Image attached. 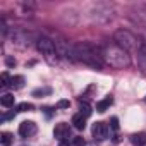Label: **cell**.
Instances as JSON below:
<instances>
[{
  "instance_id": "cell-4",
  "label": "cell",
  "mask_w": 146,
  "mask_h": 146,
  "mask_svg": "<svg viewBox=\"0 0 146 146\" xmlns=\"http://www.w3.org/2000/svg\"><path fill=\"white\" fill-rule=\"evenodd\" d=\"M36 46H38V50L41 52V55H45L46 60L52 62V60L55 58L57 48H55V43H53L50 38H40V40L36 41Z\"/></svg>"
},
{
  "instance_id": "cell-19",
  "label": "cell",
  "mask_w": 146,
  "mask_h": 146,
  "mask_svg": "<svg viewBox=\"0 0 146 146\" xmlns=\"http://www.w3.org/2000/svg\"><path fill=\"white\" fill-rule=\"evenodd\" d=\"M72 144L74 146H86V141L81 137V136H78V137H74V141H72Z\"/></svg>"
},
{
  "instance_id": "cell-7",
  "label": "cell",
  "mask_w": 146,
  "mask_h": 146,
  "mask_svg": "<svg viewBox=\"0 0 146 146\" xmlns=\"http://www.w3.org/2000/svg\"><path fill=\"white\" fill-rule=\"evenodd\" d=\"M53 134H55V137H57V139H60V141L67 139V137H69V134H70V127H69V124H65V122L57 124V125H55V129H53Z\"/></svg>"
},
{
  "instance_id": "cell-11",
  "label": "cell",
  "mask_w": 146,
  "mask_h": 146,
  "mask_svg": "<svg viewBox=\"0 0 146 146\" xmlns=\"http://www.w3.org/2000/svg\"><path fill=\"white\" fill-rule=\"evenodd\" d=\"M131 143H132L134 146H143V144H146V132L132 134V136H131Z\"/></svg>"
},
{
  "instance_id": "cell-5",
  "label": "cell",
  "mask_w": 146,
  "mask_h": 146,
  "mask_svg": "<svg viewBox=\"0 0 146 146\" xmlns=\"http://www.w3.org/2000/svg\"><path fill=\"white\" fill-rule=\"evenodd\" d=\"M91 132H93V137L95 141H103L107 136H108V125L105 122H95L93 127H91Z\"/></svg>"
},
{
  "instance_id": "cell-21",
  "label": "cell",
  "mask_w": 146,
  "mask_h": 146,
  "mask_svg": "<svg viewBox=\"0 0 146 146\" xmlns=\"http://www.w3.org/2000/svg\"><path fill=\"white\" fill-rule=\"evenodd\" d=\"M69 105H70L69 100H60V102H58V107H60V108H67Z\"/></svg>"
},
{
  "instance_id": "cell-16",
  "label": "cell",
  "mask_w": 146,
  "mask_h": 146,
  "mask_svg": "<svg viewBox=\"0 0 146 146\" xmlns=\"http://www.w3.org/2000/svg\"><path fill=\"white\" fill-rule=\"evenodd\" d=\"M29 110H33V105L28 103V102H23V103L17 105V112H29Z\"/></svg>"
},
{
  "instance_id": "cell-23",
  "label": "cell",
  "mask_w": 146,
  "mask_h": 146,
  "mask_svg": "<svg viewBox=\"0 0 146 146\" xmlns=\"http://www.w3.org/2000/svg\"><path fill=\"white\" fill-rule=\"evenodd\" d=\"M144 102H146V98H144Z\"/></svg>"
},
{
  "instance_id": "cell-3",
  "label": "cell",
  "mask_w": 146,
  "mask_h": 146,
  "mask_svg": "<svg viewBox=\"0 0 146 146\" xmlns=\"http://www.w3.org/2000/svg\"><path fill=\"white\" fill-rule=\"evenodd\" d=\"M113 40H115V45H119L120 48H124L125 52H137L141 48V43L139 40L131 33V31H125V29H119L113 33Z\"/></svg>"
},
{
  "instance_id": "cell-9",
  "label": "cell",
  "mask_w": 146,
  "mask_h": 146,
  "mask_svg": "<svg viewBox=\"0 0 146 146\" xmlns=\"http://www.w3.org/2000/svg\"><path fill=\"white\" fill-rule=\"evenodd\" d=\"M113 103V98L112 96H105L102 102H98L96 103V112H100V113H103L105 110H108V107Z\"/></svg>"
},
{
  "instance_id": "cell-6",
  "label": "cell",
  "mask_w": 146,
  "mask_h": 146,
  "mask_svg": "<svg viewBox=\"0 0 146 146\" xmlns=\"http://www.w3.org/2000/svg\"><path fill=\"white\" fill-rule=\"evenodd\" d=\"M36 131H38V127H36V124H35L33 120H24V122L19 125V134H21L23 137H29V136L36 134Z\"/></svg>"
},
{
  "instance_id": "cell-8",
  "label": "cell",
  "mask_w": 146,
  "mask_h": 146,
  "mask_svg": "<svg viewBox=\"0 0 146 146\" xmlns=\"http://www.w3.org/2000/svg\"><path fill=\"white\" fill-rule=\"evenodd\" d=\"M72 125H74L78 131H83L86 127V117L83 113H76L74 117H72Z\"/></svg>"
},
{
  "instance_id": "cell-12",
  "label": "cell",
  "mask_w": 146,
  "mask_h": 146,
  "mask_svg": "<svg viewBox=\"0 0 146 146\" xmlns=\"http://www.w3.org/2000/svg\"><path fill=\"white\" fill-rule=\"evenodd\" d=\"M14 102H16V98L11 93H5L2 98H0V103H2L4 107H14Z\"/></svg>"
},
{
  "instance_id": "cell-17",
  "label": "cell",
  "mask_w": 146,
  "mask_h": 146,
  "mask_svg": "<svg viewBox=\"0 0 146 146\" xmlns=\"http://www.w3.org/2000/svg\"><path fill=\"white\" fill-rule=\"evenodd\" d=\"M50 91H52L50 88H43V90H35V91H33V96H36V98H41L43 95H48Z\"/></svg>"
},
{
  "instance_id": "cell-20",
  "label": "cell",
  "mask_w": 146,
  "mask_h": 146,
  "mask_svg": "<svg viewBox=\"0 0 146 146\" xmlns=\"http://www.w3.org/2000/svg\"><path fill=\"white\" fill-rule=\"evenodd\" d=\"M110 127H112L113 131L119 129V119H117V117H112V119H110Z\"/></svg>"
},
{
  "instance_id": "cell-14",
  "label": "cell",
  "mask_w": 146,
  "mask_h": 146,
  "mask_svg": "<svg viewBox=\"0 0 146 146\" xmlns=\"http://www.w3.org/2000/svg\"><path fill=\"white\" fill-rule=\"evenodd\" d=\"M0 141H2V144H4V146H9V144L14 141V137H12V134H11V132H2V139H0Z\"/></svg>"
},
{
  "instance_id": "cell-22",
  "label": "cell",
  "mask_w": 146,
  "mask_h": 146,
  "mask_svg": "<svg viewBox=\"0 0 146 146\" xmlns=\"http://www.w3.org/2000/svg\"><path fill=\"white\" fill-rule=\"evenodd\" d=\"M5 64H7L9 67H14V65H16V60H14V58H7V60H5Z\"/></svg>"
},
{
  "instance_id": "cell-15",
  "label": "cell",
  "mask_w": 146,
  "mask_h": 146,
  "mask_svg": "<svg viewBox=\"0 0 146 146\" xmlns=\"http://www.w3.org/2000/svg\"><path fill=\"white\" fill-rule=\"evenodd\" d=\"M79 113H83L84 117H90V115H91V107H90L86 102H83V100H81V112H79Z\"/></svg>"
},
{
  "instance_id": "cell-10",
  "label": "cell",
  "mask_w": 146,
  "mask_h": 146,
  "mask_svg": "<svg viewBox=\"0 0 146 146\" xmlns=\"http://www.w3.org/2000/svg\"><path fill=\"white\" fill-rule=\"evenodd\" d=\"M137 64L146 72V45H141V48L137 50Z\"/></svg>"
},
{
  "instance_id": "cell-13",
  "label": "cell",
  "mask_w": 146,
  "mask_h": 146,
  "mask_svg": "<svg viewBox=\"0 0 146 146\" xmlns=\"http://www.w3.org/2000/svg\"><path fill=\"white\" fill-rule=\"evenodd\" d=\"M11 86H12L14 90H21V88L24 86V78H23V76H14L12 81H11Z\"/></svg>"
},
{
  "instance_id": "cell-18",
  "label": "cell",
  "mask_w": 146,
  "mask_h": 146,
  "mask_svg": "<svg viewBox=\"0 0 146 146\" xmlns=\"http://www.w3.org/2000/svg\"><path fill=\"white\" fill-rule=\"evenodd\" d=\"M11 81H12V78H9L7 72H2V86H9Z\"/></svg>"
},
{
  "instance_id": "cell-2",
  "label": "cell",
  "mask_w": 146,
  "mask_h": 146,
  "mask_svg": "<svg viewBox=\"0 0 146 146\" xmlns=\"http://www.w3.org/2000/svg\"><path fill=\"white\" fill-rule=\"evenodd\" d=\"M74 48H76V60H79L86 65H91L95 69H102L103 60L100 57V50H96L93 45L84 43V41L74 45Z\"/></svg>"
},
{
  "instance_id": "cell-1",
  "label": "cell",
  "mask_w": 146,
  "mask_h": 146,
  "mask_svg": "<svg viewBox=\"0 0 146 146\" xmlns=\"http://www.w3.org/2000/svg\"><path fill=\"white\" fill-rule=\"evenodd\" d=\"M100 57L105 64H108L110 67H115V69H125L131 65V57L129 53L120 48L119 45L115 43H105L102 45L100 48Z\"/></svg>"
}]
</instances>
